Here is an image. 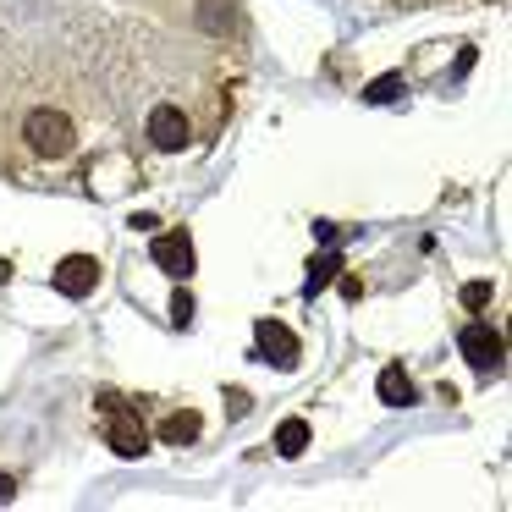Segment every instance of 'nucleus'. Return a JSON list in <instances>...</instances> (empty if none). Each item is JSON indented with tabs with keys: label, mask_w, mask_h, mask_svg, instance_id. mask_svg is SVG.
Returning <instances> with one entry per match:
<instances>
[{
	"label": "nucleus",
	"mask_w": 512,
	"mask_h": 512,
	"mask_svg": "<svg viewBox=\"0 0 512 512\" xmlns=\"http://www.w3.org/2000/svg\"><path fill=\"white\" fill-rule=\"evenodd\" d=\"M100 419H105V441H111L116 457H144V452H149L144 419H138V413L127 408L116 391H105V397H100Z\"/></svg>",
	"instance_id": "f257e3e1"
},
{
	"label": "nucleus",
	"mask_w": 512,
	"mask_h": 512,
	"mask_svg": "<svg viewBox=\"0 0 512 512\" xmlns=\"http://www.w3.org/2000/svg\"><path fill=\"white\" fill-rule=\"evenodd\" d=\"M23 138H28V149L45 155V160H67L72 144H78V133H72V122L61 111H34L23 122Z\"/></svg>",
	"instance_id": "f03ea898"
},
{
	"label": "nucleus",
	"mask_w": 512,
	"mask_h": 512,
	"mask_svg": "<svg viewBox=\"0 0 512 512\" xmlns=\"http://www.w3.org/2000/svg\"><path fill=\"white\" fill-rule=\"evenodd\" d=\"M50 281H56L61 298H89V292L100 287V259H89V254H67V259L56 265V276H50Z\"/></svg>",
	"instance_id": "7ed1b4c3"
},
{
	"label": "nucleus",
	"mask_w": 512,
	"mask_h": 512,
	"mask_svg": "<svg viewBox=\"0 0 512 512\" xmlns=\"http://www.w3.org/2000/svg\"><path fill=\"white\" fill-rule=\"evenodd\" d=\"M457 347H463V358L474 369H501V331H490V325H463V336H457Z\"/></svg>",
	"instance_id": "20e7f679"
},
{
	"label": "nucleus",
	"mask_w": 512,
	"mask_h": 512,
	"mask_svg": "<svg viewBox=\"0 0 512 512\" xmlns=\"http://www.w3.org/2000/svg\"><path fill=\"white\" fill-rule=\"evenodd\" d=\"M144 133H149V144H155V149H166V155H171V149L188 144V116H182L177 105H155Z\"/></svg>",
	"instance_id": "39448f33"
},
{
	"label": "nucleus",
	"mask_w": 512,
	"mask_h": 512,
	"mask_svg": "<svg viewBox=\"0 0 512 512\" xmlns=\"http://www.w3.org/2000/svg\"><path fill=\"white\" fill-rule=\"evenodd\" d=\"M254 336H259V353H265L276 369H292V364H298V336H292L281 320H259Z\"/></svg>",
	"instance_id": "423d86ee"
},
{
	"label": "nucleus",
	"mask_w": 512,
	"mask_h": 512,
	"mask_svg": "<svg viewBox=\"0 0 512 512\" xmlns=\"http://www.w3.org/2000/svg\"><path fill=\"white\" fill-rule=\"evenodd\" d=\"M149 254H155V265L166 270V276H177V281H188V276H193V243H188L182 232L155 237V248H149Z\"/></svg>",
	"instance_id": "0eeeda50"
},
{
	"label": "nucleus",
	"mask_w": 512,
	"mask_h": 512,
	"mask_svg": "<svg viewBox=\"0 0 512 512\" xmlns=\"http://www.w3.org/2000/svg\"><path fill=\"white\" fill-rule=\"evenodd\" d=\"M199 430H204V419L193 408H182V413H166L160 441H166V446H193V441H199Z\"/></svg>",
	"instance_id": "6e6552de"
},
{
	"label": "nucleus",
	"mask_w": 512,
	"mask_h": 512,
	"mask_svg": "<svg viewBox=\"0 0 512 512\" xmlns=\"http://www.w3.org/2000/svg\"><path fill=\"white\" fill-rule=\"evenodd\" d=\"M375 391H380V402H391V408H408V402H413V380L402 375L397 364H391V369H380Z\"/></svg>",
	"instance_id": "1a4fd4ad"
},
{
	"label": "nucleus",
	"mask_w": 512,
	"mask_h": 512,
	"mask_svg": "<svg viewBox=\"0 0 512 512\" xmlns=\"http://www.w3.org/2000/svg\"><path fill=\"white\" fill-rule=\"evenodd\" d=\"M336 270H342V259H336V254H320V259L309 265V281H303V292H309V298H320V292L336 281Z\"/></svg>",
	"instance_id": "9d476101"
},
{
	"label": "nucleus",
	"mask_w": 512,
	"mask_h": 512,
	"mask_svg": "<svg viewBox=\"0 0 512 512\" xmlns=\"http://www.w3.org/2000/svg\"><path fill=\"white\" fill-rule=\"evenodd\" d=\"M303 446H309V424H303V419H281V430H276V452H281V457H298Z\"/></svg>",
	"instance_id": "9b49d317"
},
{
	"label": "nucleus",
	"mask_w": 512,
	"mask_h": 512,
	"mask_svg": "<svg viewBox=\"0 0 512 512\" xmlns=\"http://www.w3.org/2000/svg\"><path fill=\"white\" fill-rule=\"evenodd\" d=\"M397 94H408V83H402V72H386V78H375V83L364 89V100H369V105H391Z\"/></svg>",
	"instance_id": "f8f14e48"
},
{
	"label": "nucleus",
	"mask_w": 512,
	"mask_h": 512,
	"mask_svg": "<svg viewBox=\"0 0 512 512\" xmlns=\"http://www.w3.org/2000/svg\"><path fill=\"white\" fill-rule=\"evenodd\" d=\"M199 23L210 28V34H221V28H232V6H226V0H204Z\"/></svg>",
	"instance_id": "ddd939ff"
},
{
	"label": "nucleus",
	"mask_w": 512,
	"mask_h": 512,
	"mask_svg": "<svg viewBox=\"0 0 512 512\" xmlns=\"http://www.w3.org/2000/svg\"><path fill=\"white\" fill-rule=\"evenodd\" d=\"M490 303V281H468L463 287V309H485Z\"/></svg>",
	"instance_id": "4468645a"
},
{
	"label": "nucleus",
	"mask_w": 512,
	"mask_h": 512,
	"mask_svg": "<svg viewBox=\"0 0 512 512\" xmlns=\"http://www.w3.org/2000/svg\"><path fill=\"white\" fill-rule=\"evenodd\" d=\"M171 320H177V325L193 320V298H188V292H177V298H171Z\"/></svg>",
	"instance_id": "2eb2a0df"
},
{
	"label": "nucleus",
	"mask_w": 512,
	"mask_h": 512,
	"mask_svg": "<svg viewBox=\"0 0 512 512\" xmlns=\"http://www.w3.org/2000/svg\"><path fill=\"white\" fill-rule=\"evenodd\" d=\"M17 496V479L12 474H0V501H12Z\"/></svg>",
	"instance_id": "dca6fc26"
}]
</instances>
